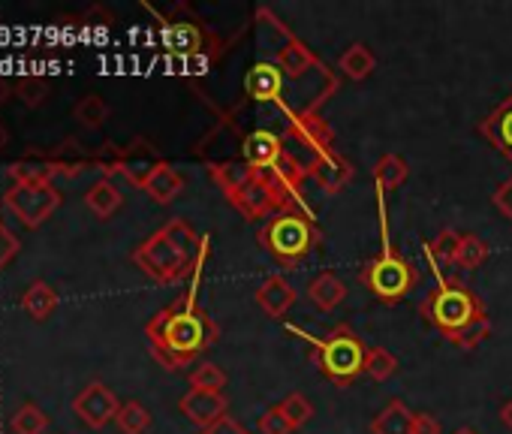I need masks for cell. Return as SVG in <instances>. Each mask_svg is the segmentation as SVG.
Instances as JSON below:
<instances>
[{"label":"cell","mask_w":512,"mask_h":434,"mask_svg":"<svg viewBox=\"0 0 512 434\" xmlns=\"http://www.w3.org/2000/svg\"><path fill=\"white\" fill-rule=\"evenodd\" d=\"M202 266L193 272L190 290L181 299H175L169 308L154 314V320L145 326V335L157 362L169 371L187 368L196 356H202L217 341V323L196 305Z\"/></svg>","instance_id":"obj_1"},{"label":"cell","mask_w":512,"mask_h":434,"mask_svg":"<svg viewBox=\"0 0 512 434\" xmlns=\"http://www.w3.org/2000/svg\"><path fill=\"white\" fill-rule=\"evenodd\" d=\"M208 251H211V236H196V230L187 221L172 217L166 227H160L133 251V263L151 281L169 287V284H181L187 275L193 278V272L208 260Z\"/></svg>","instance_id":"obj_2"},{"label":"cell","mask_w":512,"mask_h":434,"mask_svg":"<svg viewBox=\"0 0 512 434\" xmlns=\"http://www.w3.org/2000/svg\"><path fill=\"white\" fill-rule=\"evenodd\" d=\"M377 205H380L383 248H380L377 257H371V260L359 269V284H362L365 290H371L383 305H398V302L407 299V296L413 293V287L419 284V272H416V266H410V260L401 257V251L389 242L383 193L377 196Z\"/></svg>","instance_id":"obj_3"},{"label":"cell","mask_w":512,"mask_h":434,"mask_svg":"<svg viewBox=\"0 0 512 434\" xmlns=\"http://www.w3.org/2000/svg\"><path fill=\"white\" fill-rule=\"evenodd\" d=\"M256 239L281 266H296L320 245V230L311 208H281L269 217Z\"/></svg>","instance_id":"obj_4"},{"label":"cell","mask_w":512,"mask_h":434,"mask_svg":"<svg viewBox=\"0 0 512 434\" xmlns=\"http://www.w3.org/2000/svg\"><path fill=\"white\" fill-rule=\"evenodd\" d=\"M290 332L302 335L311 350H314V362L320 365V371L335 383V386H350L359 374H365V359H368V350L362 344V338L347 326H335L326 338H314L308 335L305 329L299 326H290Z\"/></svg>","instance_id":"obj_5"},{"label":"cell","mask_w":512,"mask_h":434,"mask_svg":"<svg viewBox=\"0 0 512 434\" xmlns=\"http://www.w3.org/2000/svg\"><path fill=\"white\" fill-rule=\"evenodd\" d=\"M419 314L443 338H452L464 326H470L479 314H485V305H482V299L467 284L452 281V278H440L437 287L422 299Z\"/></svg>","instance_id":"obj_6"},{"label":"cell","mask_w":512,"mask_h":434,"mask_svg":"<svg viewBox=\"0 0 512 434\" xmlns=\"http://www.w3.org/2000/svg\"><path fill=\"white\" fill-rule=\"evenodd\" d=\"M287 118H290L287 121V133H284L287 148H290V154L299 163H305L311 169V163L320 154L332 151L335 133L329 127V121L320 118L317 112H287Z\"/></svg>","instance_id":"obj_7"},{"label":"cell","mask_w":512,"mask_h":434,"mask_svg":"<svg viewBox=\"0 0 512 434\" xmlns=\"http://www.w3.org/2000/svg\"><path fill=\"white\" fill-rule=\"evenodd\" d=\"M4 205L19 217L25 227H40L58 211L61 193L55 184H13L4 193Z\"/></svg>","instance_id":"obj_8"},{"label":"cell","mask_w":512,"mask_h":434,"mask_svg":"<svg viewBox=\"0 0 512 434\" xmlns=\"http://www.w3.org/2000/svg\"><path fill=\"white\" fill-rule=\"evenodd\" d=\"M73 410H76V416H79L85 425L103 428V425H109V422L118 416L121 401L115 398V392H112L106 383L94 380V383H88V386L73 398Z\"/></svg>","instance_id":"obj_9"},{"label":"cell","mask_w":512,"mask_h":434,"mask_svg":"<svg viewBox=\"0 0 512 434\" xmlns=\"http://www.w3.org/2000/svg\"><path fill=\"white\" fill-rule=\"evenodd\" d=\"M160 163H163V160L157 157L154 145H148L145 139H136V142L124 145L121 151L112 154V163H109L106 172H121L130 184L142 187V184L148 181V175H151Z\"/></svg>","instance_id":"obj_10"},{"label":"cell","mask_w":512,"mask_h":434,"mask_svg":"<svg viewBox=\"0 0 512 434\" xmlns=\"http://www.w3.org/2000/svg\"><path fill=\"white\" fill-rule=\"evenodd\" d=\"M284 82L287 76L281 73V67L275 61H256L247 73H244V97L253 103H284Z\"/></svg>","instance_id":"obj_11"},{"label":"cell","mask_w":512,"mask_h":434,"mask_svg":"<svg viewBox=\"0 0 512 434\" xmlns=\"http://www.w3.org/2000/svg\"><path fill=\"white\" fill-rule=\"evenodd\" d=\"M290 157V148H287V139L275 130H250L244 139H241V160H247L253 169L256 166H278Z\"/></svg>","instance_id":"obj_12"},{"label":"cell","mask_w":512,"mask_h":434,"mask_svg":"<svg viewBox=\"0 0 512 434\" xmlns=\"http://www.w3.org/2000/svg\"><path fill=\"white\" fill-rule=\"evenodd\" d=\"M226 407H229L226 395L223 392H208V389H190L178 401V410L190 422H196L202 431L211 428V425H217L220 419H226Z\"/></svg>","instance_id":"obj_13"},{"label":"cell","mask_w":512,"mask_h":434,"mask_svg":"<svg viewBox=\"0 0 512 434\" xmlns=\"http://www.w3.org/2000/svg\"><path fill=\"white\" fill-rule=\"evenodd\" d=\"M353 175H356L353 163L344 154H338L335 148L326 151V154H320L311 163V169H308V178L317 181V187L326 190V193H341L353 181Z\"/></svg>","instance_id":"obj_14"},{"label":"cell","mask_w":512,"mask_h":434,"mask_svg":"<svg viewBox=\"0 0 512 434\" xmlns=\"http://www.w3.org/2000/svg\"><path fill=\"white\" fill-rule=\"evenodd\" d=\"M479 136L512 163V91L491 115L479 121Z\"/></svg>","instance_id":"obj_15"},{"label":"cell","mask_w":512,"mask_h":434,"mask_svg":"<svg viewBox=\"0 0 512 434\" xmlns=\"http://www.w3.org/2000/svg\"><path fill=\"white\" fill-rule=\"evenodd\" d=\"M275 64L281 67V73L293 82L305 79L311 70H323V64L317 61V55L296 37L287 34V40L281 43V49L275 52Z\"/></svg>","instance_id":"obj_16"},{"label":"cell","mask_w":512,"mask_h":434,"mask_svg":"<svg viewBox=\"0 0 512 434\" xmlns=\"http://www.w3.org/2000/svg\"><path fill=\"white\" fill-rule=\"evenodd\" d=\"M229 202L238 208V214L247 217V221H260V217H272L275 211H281L272 190L266 184H260L256 178L250 184H244L235 196H229Z\"/></svg>","instance_id":"obj_17"},{"label":"cell","mask_w":512,"mask_h":434,"mask_svg":"<svg viewBox=\"0 0 512 434\" xmlns=\"http://www.w3.org/2000/svg\"><path fill=\"white\" fill-rule=\"evenodd\" d=\"M256 305H260L269 317L281 320L296 305V290L284 275H269L260 284V290H256Z\"/></svg>","instance_id":"obj_18"},{"label":"cell","mask_w":512,"mask_h":434,"mask_svg":"<svg viewBox=\"0 0 512 434\" xmlns=\"http://www.w3.org/2000/svg\"><path fill=\"white\" fill-rule=\"evenodd\" d=\"M413 422H416V413L401 398H392L371 419V434H413Z\"/></svg>","instance_id":"obj_19"},{"label":"cell","mask_w":512,"mask_h":434,"mask_svg":"<svg viewBox=\"0 0 512 434\" xmlns=\"http://www.w3.org/2000/svg\"><path fill=\"white\" fill-rule=\"evenodd\" d=\"M208 172H211V178H214V184L226 193V199L229 196H235L244 184H250L253 181V166L247 163V160H220V163H208Z\"/></svg>","instance_id":"obj_20"},{"label":"cell","mask_w":512,"mask_h":434,"mask_svg":"<svg viewBox=\"0 0 512 434\" xmlns=\"http://www.w3.org/2000/svg\"><path fill=\"white\" fill-rule=\"evenodd\" d=\"M142 190L154 199V202H160V205H169L172 199H178L181 196V190H184V178H181V172L178 169H172L166 160L148 175V181L142 184Z\"/></svg>","instance_id":"obj_21"},{"label":"cell","mask_w":512,"mask_h":434,"mask_svg":"<svg viewBox=\"0 0 512 434\" xmlns=\"http://www.w3.org/2000/svg\"><path fill=\"white\" fill-rule=\"evenodd\" d=\"M163 43L169 52H175L181 58H193L202 52V31L193 22H169L163 28Z\"/></svg>","instance_id":"obj_22"},{"label":"cell","mask_w":512,"mask_h":434,"mask_svg":"<svg viewBox=\"0 0 512 434\" xmlns=\"http://www.w3.org/2000/svg\"><path fill=\"white\" fill-rule=\"evenodd\" d=\"M458 245H461V236L455 230H440L428 245H425V257L431 263V272L434 278L440 281L443 278V269L446 266H455V257H458Z\"/></svg>","instance_id":"obj_23"},{"label":"cell","mask_w":512,"mask_h":434,"mask_svg":"<svg viewBox=\"0 0 512 434\" xmlns=\"http://www.w3.org/2000/svg\"><path fill=\"white\" fill-rule=\"evenodd\" d=\"M121 202H124V193L118 190V184L112 181V178H100V181H94L91 187H88V193H85V205H88V211H94L100 221H106V217H112L118 208H121Z\"/></svg>","instance_id":"obj_24"},{"label":"cell","mask_w":512,"mask_h":434,"mask_svg":"<svg viewBox=\"0 0 512 434\" xmlns=\"http://www.w3.org/2000/svg\"><path fill=\"white\" fill-rule=\"evenodd\" d=\"M10 178H13V184H52V178H55L52 157L49 154H28L10 166Z\"/></svg>","instance_id":"obj_25"},{"label":"cell","mask_w":512,"mask_h":434,"mask_svg":"<svg viewBox=\"0 0 512 434\" xmlns=\"http://www.w3.org/2000/svg\"><path fill=\"white\" fill-rule=\"evenodd\" d=\"M308 299L320 308V311H335L344 299H347V284L335 275V272H323L311 281L308 287Z\"/></svg>","instance_id":"obj_26"},{"label":"cell","mask_w":512,"mask_h":434,"mask_svg":"<svg viewBox=\"0 0 512 434\" xmlns=\"http://www.w3.org/2000/svg\"><path fill=\"white\" fill-rule=\"evenodd\" d=\"M338 70H341L347 79L362 82V79H368V76L377 70V58H374V52H371L365 43H353V46H347L344 55L338 58Z\"/></svg>","instance_id":"obj_27"},{"label":"cell","mask_w":512,"mask_h":434,"mask_svg":"<svg viewBox=\"0 0 512 434\" xmlns=\"http://www.w3.org/2000/svg\"><path fill=\"white\" fill-rule=\"evenodd\" d=\"M410 175V166L404 157L398 154H383L374 166V181H377V190L380 193H389V190H398Z\"/></svg>","instance_id":"obj_28"},{"label":"cell","mask_w":512,"mask_h":434,"mask_svg":"<svg viewBox=\"0 0 512 434\" xmlns=\"http://www.w3.org/2000/svg\"><path fill=\"white\" fill-rule=\"evenodd\" d=\"M58 308V293L49 284H31L22 296V311L34 320H46Z\"/></svg>","instance_id":"obj_29"},{"label":"cell","mask_w":512,"mask_h":434,"mask_svg":"<svg viewBox=\"0 0 512 434\" xmlns=\"http://www.w3.org/2000/svg\"><path fill=\"white\" fill-rule=\"evenodd\" d=\"M73 118H76L82 127L97 130V127H103V124H106V118H109V106H106V100H103L100 94H85V97L73 106Z\"/></svg>","instance_id":"obj_30"},{"label":"cell","mask_w":512,"mask_h":434,"mask_svg":"<svg viewBox=\"0 0 512 434\" xmlns=\"http://www.w3.org/2000/svg\"><path fill=\"white\" fill-rule=\"evenodd\" d=\"M115 425L121 428V434H145L148 425H151V413H148L145 404L127 401V404H121V410L115 416Z\"/></svg>","instance_id":"obj_31"},{"label":"cell","mask_w":512,"mask_h":434,"mask_svg":"<svg viewBox=\"0 0 512 434\" xmlns=\"http://www.w3.org/2000/svg\"><path fill=\"white\" fill-rule=\"evenodd\" d=\"M485 260H488V245H485V239H479L476 233L461 236L455 266H461V269H470V272H473V269H479Z\"/></svg>","instance_id":"obj_32"},{"label":"cell","mask_w":512,"mask_h":434,"mask_svg":"<svg viewBox=\"0 0 512 434\" xmlns=\"http://www.w3.org/2000/svg\"><path fill=\"white\" fill-rule=\"evenodd\" d=\"M46 428H49V416L34 401L22 404L16 410V416H13V431L16 434H43Z\"/></svg>","instance_id":"obj_33"},{"label":"cell","mask_w":512,"mask_h":434,"mask_svg":"<svg viewBox=\"0 0 512 434\" xmlns=\"http://www.w3.org/2000/svg\"><path fill=\"white\" fill-rule=\"evenodd\" d=\"M398 371V359L395 353H389L386 347H371L368 350V359H365V374L374 377V380H389L392 374Z\"/></svg>","instance_id":"obj_34"},{"label":"cell","mask_w":512,"mask_h":434,"mask_svg":"<svg viewBox=\"0 0 512 434\" xmlns=\"http://www.w3.org/2000/svg\"><path fill=\"white\" fill-rule=\"evenodd\" d=\"M223 386H226V371L214 362H202L196 365V371H190V389L223 392Z\"/></svg>","instance_id":"obj_35"},{"label":"cell","mask_w":512,"mask_h":434,"mask_svg":"<svg viewBox=\"0 0 512 434\" xmlns=\"http://www.w3.org/2000/svg\"><path fill=\"white\" fill-rule=\"evenodd\" d=\"M16 97H19L28 109H37V106H43L46 97H49V82L40 79V76H22V79L16 82Z\"/></svg>","instance_id":"obj_36"},{"label":"cell","mask_w":512,"mask_h":434,"mask_svg":"<svg viewBox=\"0 0 512 434\" xmlns=\"http://www.w3.org/2000/svg\"><path fill=\"white\" fill-rule=\"evenodd\" d=\"M488 332H491V323H488V314H479L470 326H464L458 335H452L449 341L455 344V347H461V350H476L485 338H488Z\"/></svg>","instance_id":"obj_37"},{"label":"cell","mask_w":512,"mask_h":434,"mask_svg":"<svg viewBox=\"0 0 512 434\" xmlns=\"http://www.w3.org/2000/svg\"><path fill=\"white\" fill-rule=\"evenodd\" d=\"M281 410H284V416L293 422V428H302V425L311 422V416H314V407H311V401H308L302 392H290V395L281 401Z\"/></svg>","instance_id":"obj_38"},{"label":"cell","mask_w":512,"mask_h":434,"mask_svg":"<svg viewBox=\"0 0 512 434\" xmlns=\"http://www.w3.org/2000/svg\"><path fill=\"white\" fill-rule=\"evenodd\" d=\"M256 431H260V434H293L296 428H293V422L284 416L281 404H275V407H269V410L260 416V422H256Z\"/></svg>","instance_id":"obj_39"},{"label":"cell","mask_w":512,"mask_h":434,"mask_svg":"<svg viewBox=\"0 0 512 434\" xmlns=\"http://www.w3.org/2000/svg\"><path fill=\"white\" fill-rule=\"evenodd\" d=\"M491 202H494V208L506 217V221L512 224V175L494 190V196H491Z\"/></svg>","instance_id":"obj_40"},{"label":"cell","mask_w":512,"mask_h":434,"mask_svg":"<svg viewBox=\"0 0 512 434\" xmlns=\"http://www.w3.org/2000/svg\"><path fill=\"white\" fill-rule=\"evenodd\" d=\"M16 254H19V239H16L4 224H0V272H4V266H7Z\"/></svg>","instance_id":"obj_41"},{"label":"cell","mask_w":512,"mask_h":434,"mask_svg":"<svg viewBox=\"0 0 512 434\" xmlns=\"http://www.w3.org/2000/svg\"><path fill=\"white\" fill-rule=\"evenodd\" d=\"M413 434H443V425H440V419L431 416V413H416Z\"/></svg>","instance_id":"obj_42"},{"label":"cell","mask_w":512,"mask_h":434,"mask_svg":"<svg viewBox=\"0 0 512 434\" xmlns=\"http://www.w3.org/2000/svg\"><path fill=\"white\" fill-rule=\"evenodd\" d=\"M202 434H250L238 419H232V416H226V419H220L217 425H211V428H205Z\"/></svg>","instance_id":"obj_43"},{"label":"cell","mask_w":512,"mask_h":434,"mask_svg":"<svg viewBox=\"0 0 512 434\" xmlns=\"http://www.w3.org/2000/svg\"><path fill=\"white\" fill-rule=\"evenodd\" d=\"M500 419H503V425H506V428L512 431V398H509V401L503 404V410H500Z\"/></svg>","instance_id":"obj_44"},{"label":"cell","mask_w":512,"mask_h":434,"mask_svg":"<svg viewBox=\"0 0 512 434\" xmlns=\"http://www.w3.org/2000/svg\"><path fill=\"white\" fill-rule=\"evenodd\" d=\"M7 91H10L7 79H0V103H4V100H7Z\"/></svg>","instance_id":"obj_45"},{"label":"cell","mask_w":512,"mask_h":434,"mask_svg":"<svg viewBox=\"0 0 512 434\" xmlns=\"http://www.w3.org/2000/svg\"><path fill=\"white\" fill-rule=\"evenodd\" d=\"M7 139H10V136H7V127H4V124H0V148H4V145H7Z\"/></svg>","instance_id":"obj_46"},{"label":"cell","mask_w":512,"mask_h":434,"mask_svg":"<svg viewBox=\"0 0 512 434\" xmlns=\"http://www.w3.org/2000/svg\"><path fill=\"white\" fill-rule=\"evenodd\" d=\"M452 434H479V431H476V428H467V425H464V428H455Z\"/></svg>","instance_id":"obj_47"}]
</instances>
